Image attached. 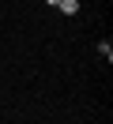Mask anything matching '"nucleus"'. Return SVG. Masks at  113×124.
<instances>
[{
    "label": "nucleus",
    "instance_id": "f257e3e1",
    "mask_svg": "<svg viewBox=\"0 0 113 124\" xmlns=\"http://www.w3.org/2000/svg\"><path fill=\"white\" fill-rule=\"evenodd\" d=\"M57 8H60V11H64V15H75V11H79V0H60Z\"/></svg>",
    "mask_w": 113,
    "mask_h": 124
},
{
    "label": "nucleus",
    "instance_id": "f03ea898",
    "mask_svg": "<svg viewBox=\"0 0 113 124\" xmlns=\"http://www.w3.org/2000/svg\"><path fill=\"white\" fill-rule=\"evenodd\" d=\"M98 53H102L105 60H113V45H109V41H102V45H98Z\"/></svg>",
    "mask_w": 113,
    "mask_h": 124
},
{
    "label": "nucleus",
    "instance_id": "7ed1b4c3",
    "mask_svg": "<svg viewBox=\"0 0 113 124\" xmlns=\"http://www.w3.org/2000/svg\"><path fill=\"white\" fill-rule=\"evenodd\" d=\"M45 4H60V0H45Z\"/></svg>",
    "mask_w": 113,
    "mask_h": 124
}]
</instances>
